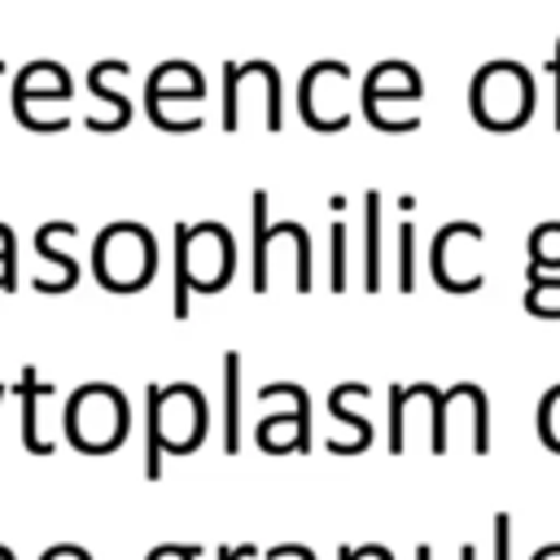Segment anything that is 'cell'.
Wrapping results in <instances>:
<instances>
[{"label": "cell", "mask_w": 560, "mask_h": 560, "mask_svg": "<svg viewBox=\"0 0 560 560\" xmlns=\"http://www.w3.org/2000/svg\"><path fill=\"white\" fill-rule=\"evenodd\" d=\"M0 70H4V66H0Z\"/></svg>", "instance_id": "obj_17"}, {"label": "cell", "mask_w": 560, "mask_h": 560, "mask_svg": "<svg viewBox=\"0 0 560 560\" xmlns=\"http://www.w3.org/2000/svg\"><path fill=\"white\" fill-rule=\"evenodd\" d=\"M175 245L188 258H201L197 267L179 262V280H175V319L188 315V289H223V276L232 267V241L219 223H201V228H175Z\"/></svg>", "instance_id": "obj_1"}, {"label": "cell", "mask_w": 560, "mask_h": 560, "mask_svg": "<svg viewBox=\"0 0 560 560\" xmlns=\"http://www.w3.org/2000/svg\"><path fill=\"white\" fill-rule=\"evenodd\" d=\"M201 420H206V402L192 385L158 389V433L171 451H188L206 429Z\"/></svg>", "instance_id": "obj_4"}, {"label": "cell", "mask_w": 560, "mask_h": 560, "mask_svg": "<svg viewBox=\"0 0 560 560\" xmlns=\"http://www.w3.org/2000/svg\"><path fill=\"white\" fill-rule=\"evenodd\" d=\"M245 551H249V547H228V551H223V560H241Z\"/></svg>", "instance_id": "obj_16"}, {"label": "cell", "mask_w": 560, "mask_h": 560, "mask_svg": "<svg viewBox=\"0 0 560 560\" xmlns=\"http://www.w3.org/2000/svg\"><path fill=\"white\" fill-rule=\"evenodd\" d=\"M262 206H267V197L262 192H254V236H258V245H254V289H267V223H262Z\"/></svg>", "instance_id": "obj_8"}, {"label": "cell", "mask_w": 560, "mask_h": 560, "mask_svg": "<svg viewBox=\"0 0 560 560\" xmlns=\"http://www.w3.org/2000/svg\"><path fill=\"white\" fill-rule=\"evenodd\" d=\"M472 109H477V118H481L486 127H516V122L525 118V109H529V79H525V70L512 61L508 88H499V92H490V88L477 79V83H472Z\"/></svg>", "instance_id": "obj_5"}, {"label": "cell", "mask_w": 560, "mask_h": 560, "mask_svg": "<svg viewBox=\"0 0 560 560\" xmlns=\"http://www.w3.org/2000/svg\"><path fill=\"white\" fill-rule=\"evenodd\" d=\"M499 560H508V516H499Z\"/></svg>", "instance_id": "obj_15"}, {"label": "cell", "mask_w": 560, "mask_h": 560, "mask_svg": "<svg viewBox=\"0 0 560 560\" xmlns=\"http://www.w3.org/2000/svg\"><path fill=\"white\" fill-rule=\"evenodd\" d=\"M398 241H402V289H411V223H402Z\"/></svg>", "instance_id": "obj_13"}, {"label": "cell", "mask_w": 560, "mask_h": 560, "mask_svg": "<svg viewBox=\"0 0 560 560\" xmlns=\"http://www.w3.org/2000/svg\"><path fill=\"white\" fill-rule=\"evenodd\" d=\"M39 394H48V385H39L35 372L26 368V372H22V398H26V407H22V424H26V446H31L35 455H48L52 446L35 438V398H39Z\"/></svg>", "instance_id": "obj_7"}, {"label": "cell", "mask_w": 560, "mask_h": 560, "mask_svg": "<svg viewBox=\"0 0 560 560\" xmlns=\"http://www.w3.org/2000/svg\"><path fill=\"white\" fill-rule=\"evenodd\" d=\"M197 556H201V551H197V547H175V560H197ZM149 560H166V551H162V547H158V551H153V556H149Z\"/></svg>", "instance_id": "obj_14"}, {"label": "cell", "mask_w": 560, "mask_h": 560, "mask_svg": "<svg viewBox=\"0 0 560 560\" xmlns=\"http://www.w3.org/2000/svg\"><path fill=\"white\" fill-rule=\"evenodd\" d=\"M538 433L560 451V389H551L542 398V407H538Z\"/></svg>", "instance_id": "obj_9"}, {"label": "cell", "mask_w": 560, "mask_h": 560, "mask_svg": "<svg viewBox=\"0 0 560 560\" xmlns=\"http://www.w3.org/2000/svg\"><path fill=\"white\" fill-rule=\"evenodd\" d=\"M122 429H127V402L109 385H88L66 402V438L83 451L118 446Z\"/></svg>", "instance_id": "obj_2"}, {"label": "cell", "mask_w": 560, "mask_h": 560, "mask_svg": "<svg viewBox=\"0 0 560 560\" xmlns=\"http://www.w3.org/2000/svg\"><path fill=\"white\" fill-rule=\"evenodd\" d=\"M228 451L241 446V354H228Z\"/></svg>", "instance_id": "obj_6"}, {"label": "cell", "mask_w": 560, "mask_h": 560, "mask_svg": "<svg viewBox=\"0 0 560 560\" xmlns=\"http://www.w3.org/2000/svg\"><path fill=\"white\" fill-rule=\"evenodd\" d=\"M332 284H346V228L332 223Z\"/></svg>", "instance_id": "obj_12"}, {"label": "cell", "mask_w": 560, "mask_h": 560, "mask_svg": "<svg viewBox=\"0 0 560 560\" xmlns=\"http://www.w3.org/2000/svg\"><path fill=\"white\" fill-rule=\"evenodd\" d=\"M153 271V236L136 223H114L109 232L96 236V276L105 289H140L149 284Z\"/></svg>", "instance_id": "obj_3"}, {"label": "cell", "mask_w": 560, "mask_h": 560, "mask_svg": "<svg viewBox=\"0 0 560 560\" xmlns=\"http://www.w3.org/2000/svg\"><path fill=\"white\" fill-rule=\"evenodd\" d=\"M376 206H381V197L376 192H368V289H376L381 280V258H376Z\"/></svg>", "instance_id": "obj_11"}, {"label": "cell", "mask_w": 560, "mask_h": 560, "mask_svg": "<svg viewBox=\"0 0 560 560\" xmlns=\"http://www.w3.org/2000/svg\"><path fill=\"white\" fill-rule=\"evenodd\" d=\"M529 311H542V315H560V280H534L529 289Z\"/></svg>", "instance_id": "obj_10"}]
</instances>
